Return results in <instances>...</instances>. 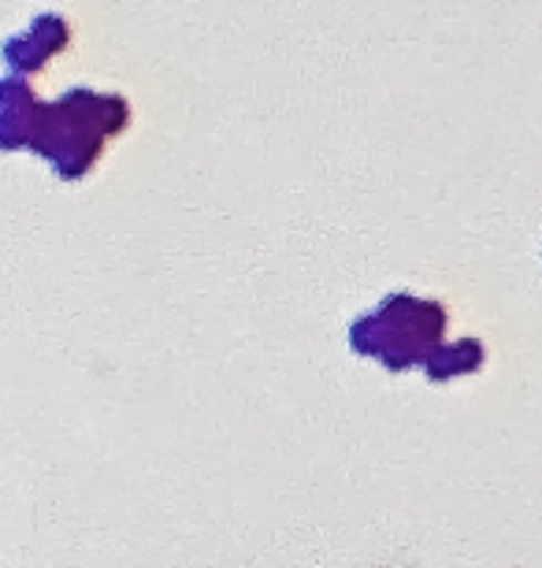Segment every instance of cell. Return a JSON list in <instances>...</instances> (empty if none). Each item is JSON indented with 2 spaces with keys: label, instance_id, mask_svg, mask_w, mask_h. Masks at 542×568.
Here are the masks:
<instances>
[{
  "label": "cell",
  "instance_id": "7a4b0ae2",
  "mask_svg": "<svg viewBox=\"0 0 542 568\" xmlns=\"http://www.w3.org/2000/svg\"><path fill=\"white\" fill-rule=\"evenodd\" d=\"M52 52H57V49H52L49 41L41 38L34 27H30L23 38H12V41H8L4 57H8V63H12L16 71H38L41 63H45V60L52 57Z\"/></svg>",
  "mask_w": 542,
  "mask_h": 568
},
{
  "label": "cell",
  "instance_id": "6da1fadb",
  "mask_svg": "<svg viewBox=\"0 0 542 568\" xmlns=\"http://www.w3.org/2000/svg\"><path fill=\"white\" fill-rule=\"evenodd\" d=\"M483 364V346L475 338L450 342V346H431V353L423 357V368L434 383L457 379V375H469Z\"/></svg>",
  "mask_w": 542,
  "mask_h": 568
}]
</instances>
